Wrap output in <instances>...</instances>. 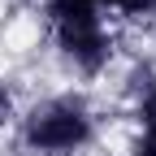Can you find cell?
Here are the masks:
<instances>
[{"instance_id": "cell-1", "label": "cell", "mask_w": 156, "mask_h": 156, "mask_svg": "<svg viewBox=\"0 0 156 156\" xmlns=\"http://www.w3.org/2000/svg\"><path fill=\"white\" fill-rule=\"evenodd\" d=\"M108 108L83 87H44L22 100L13 126L17 156H91L104 143Z\"/></svg>"}]
</instances>
